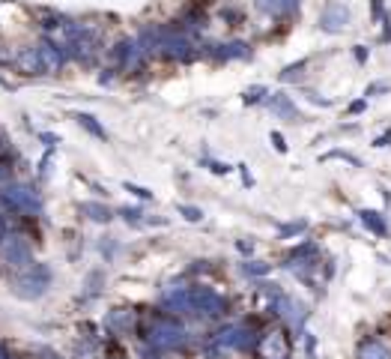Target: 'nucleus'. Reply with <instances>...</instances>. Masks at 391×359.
Instances as JSON below:
<instances>
[{
    "mask_svg": "<svg viewBox=\"0 0 391 359\" xmlns=\"http://www.w3.org/2000/svg\"><path fill=\"white\" fill-rule=\"evenodd\" d=\"M260 356L263 359H287L290 356V341H287L284 332H269V336L260 341Z\"/></svg>",
    "mask_w": 391,
    "mask_h": 359,
    "instance_id": "nucleus-1",
    "label": "nucleus"
},
{
    "mask_svg": "<svg viewBox=\"0 0 391 359\" xmlns=\"http://www.w3.org/2000/svg\"><path fill=\"white\" fill-rule=\"evenodd\" d=\"M152 345L156 347H177L179 341H183V329L177 327V323H165V327L152 329Z\"/></svg>",
    "mask_w": 391,
    "mask_h": 359,
    "instance_id": "nucleus-2",
    "label": "nucleus"
},
{
    "mask_svg": "<svg viewBox=\"0 0 391 359\" xmlns=\"http://www.w3.org/2000/svg\"><path fill=\"white\" fill-rule=\"evenodd\" d=\"M350 24V12L343 9L341 3H332L329 9H325V15H323V27L329 33H338V30H343V27Z\"/></svg>",
    "mask_w": 391,
    "mask_h": 359,
    "instance_id": "nucleus-3",
    "label": "nucleus"
},
{
    "mask_svg": "<svg viewBox=\"0 0 391 359\" xmlns=\"http://www.w3.org/2000/svg\"><path fill=\"white\" fill-rule=\"evenodd\" d=\"M218 345L221 347H248V345H254V338H251V332H245V329H227V332H221L218 336Z\"/></svg>",
    "mask_w": 391,
    "mask_h": 359,
    "instance_id": "nucleus-4",
    "label": "nucleus"
},
{
    "mask_svg": "<svg viewBox=\"0 0 391 359\" xmlns=\"http://www.w3.org/2000/svg\"><path fill=\"white\" fill-rule=\"evenodd\" d=\"M359 359H391V350L377 338H368L359 345Z\"/></svg>",
    "mask_w": 391,
    "mask_h": 359,
    "instance_id": "nucleus-5",
    "label": "nucleus"
},
{
    "mask_svg": "<svg viewBox=\"0 0 391 359\" xmlns=\"http://www.w3.org/2000/svg\"><path fill=\"white\" fill-rule=\"evenodd\" d=\"M359 219H361V224H365L370 233H377V237H385V233H388V224H385V219L377 210H361Z\"/></svg>",
    "mask_w": 391,
    "mask_h": 359,
    "instance_id": "nucleus-6",
    "label": "nucleus"
},
{
    "mask_svg": "<svg viewBox=\"0 0 391 359\" xmlns=\"http://www.w3.org/2000/svg\"><path fill=\"white\" fill-rule=\"evenodd\" d=\"M269 105L275 108L278 114H287V117H293V114H296V108L290 105V99H287L284 93H275V96H272V102H269Z\"/></svg>",
    "mask_w": 391,
    "mask_h": 359,
    "instance_id": "nucleus-7",
    "label": "nucleus"
},
{
    "mask_svg": "<svg viewBox=\"0 0 391 359\" xmlns=\"http://www.w3.org/2000/svg\"><path fill=\"white\" fill-rule=\"evenodd\" d=\"M260 6L269 9V12H290L296 6V0H260Z\"/></svg>",
    "mask_w": 391,
    "mask_h": 359,
    "instance_id": "nucleus-8",
    "label": "nucleus"
},
{
    "mask_svg": "<svg viewBox=\"0 0 391 359\" xmlns=\"http://www.w3.org/2000/svg\"><path fill=\"white\" fill-rule=\"evenodd\" d=\"M325 159H343V162H350V165H356V168L361 165V162H359L356 156H350V153H343V150H332V153H329V156H325Z\"/></svg>",
    "mask_w": 391,
    "mask_h": 359,
    "instance_id": "nucleus-9",
    "label": "nucleus"
},
{
    "mask_svg": "<svg viewBox=\"0 0 391 359\" xmlns=\"http://www.w3.org/2000/svg\"><path fill=\"white\" fill-rule=\"evenodd\" d=\"M374 18H383V0H374Z\"/></svg>",
    "mask_w": 391,
    "mask_h": 359,
    "instance_id": "nucleus-10",
    "label": "nucleus"
},
{
    "mask_svg": "<svg viewBox=\"0 0 391 359\" xmlns=\"http://www.w3.org/2000/svg\"><path fill=\"white\" fill-rule=\"evenodd\" d=\"M272 141H275V147H278V150H287V144L281 141V135H272Z\"/></svg>",
    "mask_w": 391,
    "mask_h": 359,
    "instance_id": "nucleus-11",
    "label": "nucleus"
},
{
    "mask_svg": "<svg viewBox=\"0 0 391 359\" xmlns=\"http://www.w3.org/2000/svg\"><path fill=\"white\" fill-rule=\"evenodd\" d=\"M356 57H359L361 63H365V57H368V51H365V48H361V45H356Z\"/></svg>",
    "mask_w": 391,
    "mask_h": 359,
    "instance_id": "nucleus-12",
    "label": "nucleus"
},
{
    "mask_svg": "<svg viewBox=\"0 0 391 359\" xmlns=\"http://www.w3.org/2000/svg\"><path fill=\"white\" fill-rule=\"evenodd\" d=\"M361 108H365V99H361V102H352V108H350V111H352V114H359Z\"/></svg>",
    "mask_w": 391,
    "mask_h": 359,
    "instance_id": "nucleus-13",
    "label": "nucleus"
}]
</instances>
